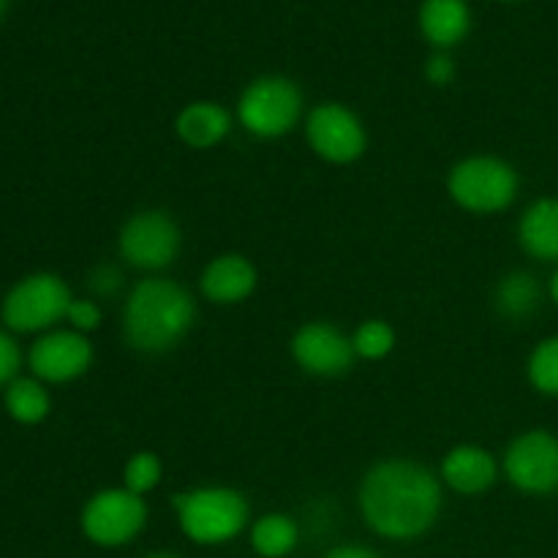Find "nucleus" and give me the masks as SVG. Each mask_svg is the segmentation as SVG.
I'll use <instances>...</instances> for the list:
<instances>
[{"instance_id":"obj_8","label":"nucleus","mask_w":558,"mask_h":558,"mask_svg":"<svg viewBox=\"0 0 558 558\" xmlns=\"http://www.w3.org/2000/svg\"><path fill=\"white\" fill-rule=\"evenodd\" d=\"M180 227L169 213L142 210L123 223L118 238L120 256L140 270H163L180 254Z\"/></svg>"},{"instance_id":"obj_2","label":"nucleus","mask_w":558,"mask_h":558,"mask_svg":"<svg viewBox=\"0 0 558 558\" xmlns=\"http://www.w3.org/2000/svg\"><path fill=\"white\" fill-rule=\"evenodd\" d=\"M196 303L189 289L169 278H145L129 292L123 311L125 341L145 354L178 347L194 327Z\"/></svg>"},{"instance_id":"obj_15","label":"nucleus","mask_w":558,"mask_h":558,"mask_svg":"<svg viewBox=\"0 0 558 558\" xmlns=\"http://www.w3.org/2000/svg\"><path fill=\"white\" fill-rule=\"evenodd\" d=\"M174 131L194 150H210L232 131V114L216 101H194L178 114Z\"/></svg>"},{"instance_id":"obj_19","label":"nucleus","mask_w":558,"mask_h":558,"mask_svg":"<svg viewBox=\"0 0 558 558\" xmlns=\"http://www.w3.org/2000/svg\"><path fill=\"white\" fill-rule=\"evenodd\" d=\"M300 526L292 515L267 512L251 526V548L262 558H287L298 548Z\"/></svg>"},{"instance_id":"obj_25","label":"nucleus","mask_w":558,"mask_h":558,"mask_svg":"<svg viewBox=\"0 0 558 558\" xmlns=\"http://www.w3.org/2000/svg\"><path fill=\"white\" fill-rule=\"evenodd\" d=\"M22 365V354L20 347H16L14 338L9 336L5 330H0V385L9 387L11 381L16 379Z\"/></svg>"},{"instance_id":"obj_21","label":"nucleus","mask_w":558,"mask_h":558,"mask_svg":"<svg viewBox=\"0 0 558 558\" xmlns=\"http://www.w3.org/2000/svg\"><path fill=\"white\" fill-rule=\"evenodd\" d=\"M352 347L357 357L376 363V360H385L396 349V330H392L390 322L368 319L354 330Z\"/></svg>"},{"instance_id":"obj_26","label":"nucleus","mask_w":558,"mask_h":558,"mask_svg":"<svg viewBox=\"0 0 558 558\" xmlns=\"http://www.w3.org/2000/svg\"><path fill=\"white\" fill-rule=\"evenodd\" d=\"M425 80L436 87H445L456 80V60L447 52H434L425 63Z\"/></svg>"},{"instance_id":"obj_24","label":"nucleus","mask_w":558,"mask_h":558,"mask_svg":"<svg viewBox=\"0 0 558 558\" xmlns=\"http://www.w3.org/2000/svg\"><path fill=\"white\" fill-rule=\"evenodd\" d=\"M65 322L71 325V330L87 336V332L98 330V325H101V308L93 300H71Z\"/></svg>"},{"instance_id":"obj_30","label":"nucleus","mask_w":558,"mask_h":558,"mask_svg":"<svg viewBox=\"0 0 558 558\" xmlns=\"http://www.w3.org/2000/svg\"><path fill=\"white\" fill-rule=\"evenodd\" d=\"M145 558H180V556H174V554H150V556H145Z\"/></svg>"},{"instance_id":"obj_9","label":"nucleus","mask_w":558,"mask_h":558,"mask_svg":"<svg viewBox=\"0 0 558 558\" xmlns=\"http://www.w3.org/2000/svg\"><path fill=\"white\" fill-rule=\"evenodd\" d=\"M311 150L330 163H352L368 147V134L357 114L338 101H325L305 118Z\"/></svg>"},{"instance_id":"obj_31","label":"nucleus","mask_w":558,"mask_h":558,"mask_svg":"<svg viewBox=\"0 0 558 558\" xmlns=\"http://www.w3.org/2000/svg\"><path fill=\"white\" fill-rule=\"evenodd\" d=\"M3 9H5V0H0V14H3Z\"/></svg>"},{"instance_id":"obj_29","label":"nucleus","mask_w":558,"mask_h":558,"mask_svg":"<svg viewBox=\"0 0 558 558\" xmlns=\"http://www.w3.org/2000/svg\"><path fill=\"white\" fill-rule=\"evenodd\" d=\"M550 298H554V303L558 305V272L554 276V281H550Z\"/></svg>"},{"instance_id":"obj_6","label":"nucleus","mask_w":558,"mask_h":558,"mask_svg":"<svg viewBox=\"0 0 558 558\" xmlns=\"http://www.w3.org/2000/svg\"><path fill=\"white\" fill-rule=\"evenodd\" d=\"M71 300L63 278L54 272H33L5 294L0 319L11 332H49L65 319Z\"/></svg>"},{"instance_id":"obj_18","label":"nucleus","mask_w":558,"mask_h":558,"mask_svg":"<svg viewBox=\"0 0 558 558\" xmlns=\"http://www.w3.org/2000/svg\"><path fill=\"white\" fill-rule=\"evenodd\" d=\"M539 300H543V289H539L537 278H534L532 272L515 270L496 283L494 303L496 311H499L505 319H529V316L539 308Z\"/></svg>"},{"instance_id":"obj_27","label":"nucleus","mask_w":558,"mask_h":558,"mask_svg":"<svg viewBox=\"0 0 558 558\" xmlns=\"http://www.w3.org/2000/svg\"><path fill=\"white\" fill-rule=\"evenodd\" d=\"M120 283H123V276L112 265H98L90 272V289L96 294H101V298H109V294L118 292Z\"/></svg>"},{"instance_id":"obj_7","label":"nucleus","mask_w":558,"mask_h":558,"mask_svg":"<svg viewBox=\"0 0 558 558\" xmlns=\"http://www.w3.org/2000/svg\"><path fill=\"white\" fill-rule=\"evenodd\" d=\"M145 523V496L131 494L129 488L98 490L82 510V532L98 548H123L140 537Z\"/></svg>"},{"instance_id":"obj_17","label":"nucleus","mask_w":558,"mask_h":558,"mask_svg":"<svg viewBox=\"0 0 558 558\" xmlns=\"http://www.w3.org/2000/svg\"><path fill=\"white\" fill-rule=\"evenodd\" d=\"M518 240L534 259H558V199H539L523 213Z\"/></svg>"},{"instance_id":"obj_14","label":"nucleus","mask_w":558,"mask_h":558,"mask_svg":"<svg viewBox=\"0 0 558 558\" xmlns=\"http://www.w3.org/2000/svg\"><path fill=\"white\" fill-rule=\"evenodd\" d=\"M499 477V463L485 447L458 445L441 458V480L461 496L485 494Z\"/></svg>"},{"instance_id":"obj_12","label":"nucleus","mask_w":558,"mask_h":558,"mask_svg":"<svg viewBox=\"0 0 558 558\" xmlns=\"http://www.w3.org/2000/svg\"><path fill=\"white\" fill-rule=\"evenodd\" d=\"M27 363L38 381L65 385L87 374L93 365V343L76 330H49L33 343Z\"/></svg>"},{"instance_id":"obj_4","label":"nucleus","mask_w":558,"mask_h":558,"mask_svg":"<svg viewBox=\"0 0 558 558\" xmlns=\"http://www.w3.org/2000/svg\"><path fill=\"white\" fill-rule=\"evenodd\" d=\"M447 191L463 210L488 216L507 210L518 196V172L496 156H472L450 169Z\"/></svg>"},{"instance_id":"obj_10","label":"nucleus","mask_w":558,"mask_h":558,"mask_svg":"<svg viewBox=\"0 0 558 558\" xmlns=\"http://www.w3.org/2000/svg\"><path fill=\"white\" fill-rule=\"evenodd\" d=\"M505 474L523 494L558 490V439L548 430L521 434L505 452Z\"/></svg>"},{"instance_id":"obj_23","label":"nucleus","mask_w":558,"mask_h":558,"mask_svg":"<svg viewBox=\"0 0 558 558\" xmlns=\"http://www.w3.org/2000/svg\"><path fill=\"white\" fill-rule=\"evenodd\" d=\"M529 379L545 396H558V338L539 343L529 357Z\"/></svg>"},{"instance_id":"obj_28","label":"nucleus","mask_w":558,"mask_h":558,"mask_svg":"<svg viewBox=\"0 0 558 558\" xmlns=\"http://www.w3.org/2000/svg\"><path fill=\"white\" fill-rule=\"evenodd\" d=\"M325 558H381L374 554L371 548H363V545H341V548H332Z\"/></svg>"},{"instance_id":"obj_20","label":"nucleus","mask_w":558,"mask_h":558,"mask_svg":"<svg viewBox=\"0 0 558 558\" xmlns=\"http://www.w3.org/2000/svg\"><path fill=\"white\" fill-rule=\"evenodd\" d=\"M49 407H52V401H49L47 387L36 376L33 379H14L5 387V412L20 425H38L41 420H47Z\"/></svg>"},{"instance_id":"obj_5","label":"nucleus","mask_w":558,"mask_h":558,"mask_svg":"<svg viewBox=\"0 0 558 558\" xmlns=\"http://www.w3.org/2000/svg\"><path fill=\"white\" fill-rule=\"evenodd\" d=\"M303 118V93L287 76H259L238 101V120L259 140L287 136Z\"/></svg>"},{"instance_id":"obj_1","label":"nucleus","mask_w":558,"mask_h":558,"mask_svg":"<svg viewBox=\"0 0 558 558\" xmlns=\"http://www.w3.org/2000/svg\"><path fill=\"white\" fill-rule=\"evenodd\" d=\"M360 512L379 537H423L441 512V483L428 466L407 458L376 463L360 483Z\"/></svg>"},{"instance_id":"obj_22","label":"nucleus","mask_w":558,"mask_h":558,"mask_svg":"<svg viewBox=\"0 0 558 558\" xmlns=\"http://www.w3.org/2000/svg\"><path fill=\"white\" fill-rule=\"evenodd\" d=\"M161 477L163 466L156 452H136V456L129 458L123 469V488H129L136 496H145L158 488Z\"/></svg>"},{"instance_id":"obj_11","label":"nucleus","mask_w":558,"mask_h":558,"mask_svg":"<svg viewBox=\"0 0 558 558\" xmlns=\"http://www.w3.org/2000/svg\"><path fill=\"white\" fill-rule=\"evenodd\" d=\"M292 357L311 376H341L354 365L352 336L330 322H308L292 338Z\"/></svg>"},{"instance_id":"obj_13","label":"nucleus","mask_w":558,"mask_h":558,"mask_svg":"<svg viewBox=\"0 0 558 558\" xmlns=\"http://www.w3.org/2000/svg\"><path fill=\"white\" fill-rule=\"evenodd\" d=\"M256 267L243 254H221L202 270L199 289L210 303L238 305L254 294Z\"/></svg>"},{"instance_id":"obj_3","label":"nucleus","mask_w":558,"mask_h":558,"mask_svg":"<svg viewBox=\"0 0 558 558\" xmlns=\"http://www.w3.org/2000/svg\"><path fill=\"white\" fill-rule=\"evenodd\" d=\"M180 529L196 545H223L248 526L251 507L245 496L223 485H207L172 499Z\"/></svg>"},{"instance_id":"obj_16","label":"nucleus","mask_w":558,"mask_h":558,"mask_svg":"<svg viewBox=\"0 0 558 558\" xmlns=\"http://www.w3.org/2000/svg\"><path fill=\"white\" fill-rule=\"evenodd\" d=\"M420 27L434 47H456L472 27L466 0H425L420 9Z\"/></svg>"}]
</instances>
